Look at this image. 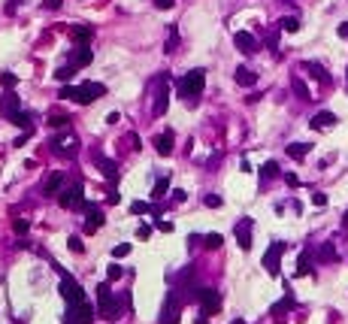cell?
I'll return each mask as SVG.
<instances>
[{"label":"cell","mask_w":348,"mask_h":324,"mask_svg":"<svg viewBox=\"0 0 348 324\" xmlns=\"http://www.w3.org/2000/svg\"><path fill=\"white\" fill-rule=\"evenodd\" d=\"M203 85H206V70H191L188 76H182L179 79V97L185 100V103H191L194 106L197 103V97H200V91H203Z\"/></svg>","instance_id":"1"},{"label":"cell","mask_w":348,"mask_h":324,"mask_svg":"<svg viewBox=\"0 0 348 324\" xmlns=\"http://www.w3.org/2000/svg\"><path fill=\"white\" fill-rule=\"evenodd\" d=\"M103 94H106V88H103L100 82H85V85H79V88H73V85H64V88H61V97H70V100L82 103V106L100 100Z\"/></svg>","instance_id":"2"},{"label":"cell","mask_w":348,"mask_h":324,"mask_svg":"<svg viewBox=\"0 0 348 324\" xmlns=\"http://www.w3.org/2000/svg\"><path fill=\"white\" fill-rule=\"evenodd\" d=\"M97 300H100V315H103L106 321H118V318H121V306H127V303H118V300H115V294L109 291L106 282L97 285Z\"/></svg>","instance_id":"3"},{"label":"cell","mask_w":348,"mask_h":324,"mask_svg":"<svg viewBox=\"0 0 348 324\" xmlns=\"http://www.w3.org/2000/svg\"><path fill=\"white\" fill-rule=\"evenodd\" d=\"M61 297L67 300V306H73V303H82V300H85L82 285L76 282L70 273H64V276H61Z\"/></svg>","instance_id":"4"},{"label":"cell","mask_w":348,"mask_h":324,"mask_svg":"<svg viewBox=\"0 0 348 324\" xmlns=\"http://www.w3.org/2000/svg\"><path fill=\"white\" fill-rule=\"evenodd\" d=\"M94 318V309H91V303H73V306H67V315H64V324H88Z\"/></svg>","instance_id":"5"},{"label":"cell","mask_w":348,"mask_h":324,"mask_svg":"<svg viewBox=\"0 0 348 324\" xmlns=\"http://www.w3.org/2000/svg\"><path fill=\"white\" fill-rule=\"evenodd\" d=\"M167 106H170V88H167V76H161L158 82H154V106H151V112L164 115Z\"/></svg>","instance_id":"6"},{"label":"cell","mask_w":348,"mask_h":324,"mask_svg":"<svg viewBox=\"0 0 348 324\" xmlns=\"http://www.w3.org/2000/svg\"><path fill=\"white\" fill-rule=\"evenodd\" d=\"M179 312H182V300H179V294H176V291H170V294H167V300H164L161 321H164V324H179Z\"/></svg>","instance_id":"7"},{"label":"cell","mask_w":348,"mask_h":324,"mask_svg":"<svg viewBox=\"0 0 348 324\" xmlns=\"http://www.w3.org/2000/svg\"><path fill=\"white\" fill-rule=\"evenodd\" d=\"M285 242H273V245H269L266 248V255H263V267H266V273L269 276H279V258L285 255Z\"/></svg>","instance_id":"8"},{"label":"cell","mask_w":348,"mask_h":324,"mask_svg":"<svg viewBox=\"0 0 348 324\" xmlns=\"http://www.w3.org/2000/svg\"><path fill=\"white\" fill-rule=\"evenodd\" d=\"M197 300H200V306H203V315H212V312L221 309V297H218V291H212V288H200V291H197Z\"/></svg>","instance_id":"9"},{"label":"cell","mask_w":348,"mask_h":324,"mask_svg":"<svg viewBox=\"0 0 348 324\" xmlns=\"http://www.w3.org/2000/svg\"><path fill=\"white\" fill-rule=\"evenodd\" d=\"M58 200H61L64 209H79V206H85V200H82V182H73L70 191H64Z\"/></svg>","instance_id":"10"},{"label":"cell","mask_w":348,"mask_h":324,"mask_svg":"<svg viewBox=\"0 0 348 324\" xmlns=\"http://www.w3.org/2000/svg\"><path fill=\"white\" fill-rule=\"evenodd\" d=\"M251 227H254V221H251V218H239V221H236V227H233L236 242H239V248H242V251H248V248H251Z\"/></svg>","instance_id":"11"},{"label":"cell","mask_w":348,"mask_h":324,"mask_svg":"<svg viewBox=\"0 0 348 324\" xmlns=\"http://www.w3.org/2000/svg\"><path fill=\"white\" fill-rule=\"evenodd\" d=\"M18 106H21V103H18V94H15V91H6V94H3V100H0V109H3V115H6V118H12V115H18V112H21Z\"/></svg>","instance_id":"12"},{"label":"cell","mask_w":348,"mask_h":324,"mask_svg":"<svg viewBox=\"0 0 348 324\" xmlns=\"http://www.w3.org/2000/svg\"><path fill=\"white\" fill-rule=\"evenodd\" d=\"M233 43H236V49H239L242 55L257 52V40L251 37V33H245V30H239V33H236V37H233Z\"/></svg>","instance_id":"13"},{"label":"cell","mask_w":348,"mask_h":324,"mask_svg":"<svg viewBox=\"0 0 348 324\" xmlns=\"http://www.w3.org/2000/svg\"><path fill=\"white\" fill-rule=\"evenodd\" d=\"M154 152L158 155H173V130H164L154 136Z\"/></svg>","instance_id":"14"},{"label":"cell","mask_w":348,"mask_h":324,"mask_svg":"<svg viewBox=\"0 0 348 324\" xmlns=\"http://www.w3.org/2000/svg\"><path fill=\"white\" fill-rule=\"evenodd\" d=\"M233 79H236V85H242V88H251V85L257 82V73H254V70H248V67H236Z\"/></svg>","instance_id":"15"},{"label":"cell","mask_w":348,"mask_h":324,"mask_svg":"<svg viewBox=\"0 0 348 324\" xmlns=\"http://www.w3.org/2000/svg\"><path fill=\"white\" fill-rule=\"evenodd\" d=\"M91 49L88 46H79V49H76L73 55H70V67H85V64H91Z\"/></svg>","instance_id":"16"},{"label":"cell","mask_w":348,"mask_h":324,"mask_svg":"<svg viewBox=\"0 0 348 324\" xmlns=\"http://www.w3.org/2000/svg\"><path fill=\"white\" fill-rule=\"evenodd\" d=\"M100 224H103V212H100L97 206H88V221H85V233H94V230H100Z\"/></svg>","instance_id":"17"},{"label":"cell","mask_w":348,"mask_h":324,"mask_svg":"<svg viewBox=\"0 0 348 324\" xmlns=\"http://www.w3.org/2000/svg\"><path fill=\"white\" fill-rule=\"evenodd\" d=\"M315 258H318L321 264H333V261L339 258V251H336V245H333V242H324V245L318 248V255H315Z\"/></svg>","instance_id":"18"},{"label":"cell","mask_w":348,"mask_h":324,"mask_svg":"<svg viewBox=\"0 0 348 324\" xmlns=\"http://www.w3.org/2000/svg\"><path fill=\"white\" fill-rule=\"evenodd\" d=\"M91 37H94V30L88 27V24H76L73 27V40L79 43V46H85V43H91Z\"/></svg>","instance_id":"19"},{"label":"cell","mask_w":348,"mask_h":324,"mask_svg":"<svg viewBox=\"0 0 348 324\" xmlns=\"http://www.w3.org/2000/svg\"><path fill=\"white\" fill-rule=\"evenodd\" d=\"M309 124H312V127H318V130H327V127H333L336 124V115L333 112H318L312 121H309Z\"/></svg>","instance_id":"20"},{"label":"cell","mask_w":348,"mask_h":324,"mask_svg":"<svg viewBox=\"0 0 348 324\" xmlns=\"http://www.w3.org/2000/svg\"><path fill=\"white\" fill-rule=\"evenodd\" d=\"M303 70H306V73H312V76H315L318 82H324V85L330 82V76L324 73V67H321V64H312V61H303Z\"/></svg>","instance_id":"21"},{"label":"cell","mask_w":348,"mask_h":324,"mask_svg":"<svg viewBox=\"0 0 348 324\" xmlns=\"http://www.w3.org/2000/svg\"><path fill=\"white\" fill-rule=\"evenodd\" d=\"M309 149H312L309 142H291V146H288V155H291L294 161H303V158L309 155Z\"/></svg>","instance_id":"22"},{"label":"cell","mask_w":348,"mask_h":324,"mask_svg":"<svg viewBox=\"0 0 348 324\" xmlns=\"http://www.w3.org/2000/svg\"><path fill=\"white\" fill-rule=\"evenodd\" d=\"M97 164H100V170H103L106 179H115V176H118V167H115V161H109V158H97Z\"/></svg>","instance_id":"23"},{"label":"cell","mask_w":348,"mask_h":324,"mask_svg":"<svg viewBox=\"0 0 348 324\" xmlns=\"http://www.w3.org/2000/svg\"><path fill=\"white\" fill-rule=\"evenodd\" d=\"M291 88H294V94H297L300 100H312V94H309V88H306V82H303V79H297V76H294V79H291Z\"/></svg>","instance_id":"24"},{"label":"cell","mask_w":348,"mask_h":324,"mask_svg":"<svg viewBox=\"0 0 348 324\" xmlns=\"http://www.w3.org/2000/svg\"><path fill=\"white\" fill-rule=\"evenodd\" d=\"M309 264H312V255H309V251H300V258H297V276H306L309 273Z\"/></svg>","instance_id":"25"},{"label":"cell","mask_w":348,"mask_h":324,"mask_svg":"<svg viewBox=\"0 0 348 324\" xmlns=\"http://www.w3.org/2000/svg\"><path fill=\"white\" fill-rule=\"evenodd\" d=\"M61 185H64V173H55L49 182H46V194H58V191H61Z\"/></svg>","instance_id":"26"},{"label":"cell","mask_w":348,"mask_h":324,"mask_svg":"<svg viewBox=\"0 0 348 324\" xmlns=\"http://www.w3.org/2000/svg\"><path fill=\"white\" fill-rule=\"evenodd\" d=\"M167 188H170V176H164V179H158V185H154V191H151V197H154V200H161V197L167 194Z\"/></svg>","instance_id":"27"},{"label":"cell","mask_w":348,"mask_h":324,"mask_svg":"<svg viewBox=\"0 0 348 324\" xmlns=\"http://www.w3.org/2000/svg\"><path fill=\"white\" fill-rule=\"evenodd\" d=\"M260 176H263V179H276V176H279V164H276V161H266V164L260 167Z\"/></svg>","instance_id":"28"},{"label":"cell","mask_w":348,"mask_h":324,"mask_svg":"<svg viewBox=\"0 0 348 324\" xmlns=\"http://www.w3.org/2000/svg\"><path fill=\"white\" fill-rule=\"evenodd\" d=\"M279 27H282V30H288V33H297V30H300V18L288 15V18H282V21H279Z\"/></svg>","instance_id":"29"},{"label":"cell","mask_w":348,"mask_h":324,"mask_svg":"<svg viewBox=\"0 0 348 324\" xmlns=\"http://www.w3.org/2000/svg\"><path fill=\"white\" fill-rule=\"evenodd\" d=\"M55 76H58V82H70V79L76 76V67H70V64H67V67H61V70H58Z\"/></svg>","instance_id":"30"},{"label":"cell","mask_w":348,"mask_h":324,"mask_svg":"<svg viewBox=\"0 0 348 324\" xmlns=\"http://www.w3.org/2000/svg\"><path fill=\"white\" fill-rule=\"evenodd\" d=\"M9 121H12V124H15V127H24V130H27V127H30V115H27V112H18V115H12V118H9Z\"/></svg>","instance_id":"31"},{"label":"cell","mask_w":348,"mask_h":324,"mask_svg":"<svg viewBox=\"0 0 348 324\" xmlns=\"http://www.w3.org/2000/svg\"><path fill=\"white\" fill-rule=\"evenodd\" d=\"M127 255H130V242H121L112 248V258H127Z\"/></svg>","instance_id":"32"},{"label":"cell","mask_w":348,"mask_h":324,"mask_svg":"<svg viewBox=\"0 0 348 324\" xmlns=\"http://www.w3.org/2000/svg\"><path fill=\"white\" fill-rule=\"evenodd\" d=\"M15 82H18V79H15V73H3V76H0V85H3L6 91H12V88H15Z\"/></svg>","instance_id":"33"},{"label":"cell","mask_w":348,"mask_h":324,"mask_svg":"<svg viewBox=\"0 0 348 324\" xmlns=\"http://www.w3.org/2000/svg\"><path fill=\"white\" fill-rule=\"evenodd\" d=\"M148 209H151V206H148V203H142V200H136V203H130V212H133V215H145Z\"/></svg>","instance_id":"34"},{"label":"cell","mask_w":348,"mask_h":324,"mask_svg":"<svg viewBox=\"0 0 348 324\" xmlns=\"http://www.w3.org/2000/svg\"><path fill=\"white\" fill-rule=\"evenodd\" d=\"M221 242H224L221 233H209V236H206V248H221Z\"/></svg>","instance_id":"35"},{"label":"cell","mask_w":348,"mask_h":324,"mask_svg":"<svg viewBox=\"0 0 348 324\" xmlns=\"http://www.w3.org/2000/svg\"><path fill=\"white\" fill-rule=\"evenodd\" d=\"M176 43H179V33H176V27H170V43L164 52H176Z\"/></svg>","instance_id":"36"},{"label":"cell","mask_w":348,"mask_h":324,"mask_svg":"<svg viewBox=\"0 0 348 324\" xmlns=\"http://www.w3.org/2000/svg\"><path fill=\"white\" fill-rule=\"evenodd\" d=\"M70 248L76 251V255H82V251H85V245H82V239H79V236H70Z\"/></svg>","instance_id":"37"},{"label":"cell","mask_w":348,"mask_h":324,"mask_svg":"<svg viewBox=\"0 0 348 324\" xmlns=\"http://www.w3.org/2000/svg\"><path fill=\"white\" fill-rule=\"evenodd\" d=\"M203 203H206V206H212V209H218V206H221V197H215V194H206V197H203Z\"/></svg>","instance_id":"38"},{"label":"cell","mask_w":348,"mask_h":324,"mask_svg":"<svg viewBox=\"0 0 348 324\" xmlns=\"http://www.w3.org/2000/svg\"><path fill=\"white\" fill-rule=\"evenodd\" d=\"M27 227H30V224H27L24 218H15V224H12V230H15V233H27Z\"/></svg>","instance_id":"39"},{"label":"cell","mask_w":348,"mask_h":324,"mask_svg":"<svg viewBox=\"0 0 348 324\" xmlns=\"http://www.w3.org/2000/svg\"><path fill=\"white\" fill-rule=\"evenodd\" d=\"M67 121H70V118H64V115H52V121H49V124H52V127H64Z\"/></svg>","instance_id":"40"},{"label":"cell","mask_w":348,"mask_h":324,"mask_svg":"<svg viewBox=\"0 0 348 324\" xmlns=\"http://www.w3.org/2000/svg\"><path fill=\"white\" fill-rule=\"evenodd\" d=\"M312 203H315V206H324V203H327V194L315 191V194H312Z\"/></svg>","instance_id":"41"},{"label":"cell","mask_w":348,"mask_h":324,"mask_svg":"<svg viewBox=\"0 0 348 324\" xmlns=\"http://www.w3.org/2000/svg\"><path fill=\"white\" fill-rule=\"evenodd\" d=\"M121 273H124V270H121L118 264H112V267H109V279H121Z\"/></svg>","instance_id":"42"},{"label":"cell","mask_w":348,"mask_h":324,"mask_svg":"<svg viewBox=\"0 0 348 324\" xmlns=\"http://www.w3.org/2000/svg\"><path fill=\"white\" fill-rule=\"evenodd\" d=\"M154 227H158V230H164V233H170V230H173V224H170V221H161V218L154 221Z\"/></svg>","instance_id":"43"},{"label":"cell","mask_w":348,"mask_h":324,"mask_svg":"<svg viewBox=\"0 0 348 324\" xmlns=\"http://www.w3.org/2000/svg\"><path fill=\"white\" fill-rule=\"evenodd\" d=\"M61 3H64V0H43L46 9H61Z\"/></svg>","instance_id":"44"},{"label":"cell","mask_w":348,"mask_h":324,"mask_svg":"<svg viewBox=\"0 0 348 324\" xmlns=\"http://www.w3.org/2000/svg\"><path fill=\"white\" fill-rule=\"evenodd\" d=\"M136 233H139V239H148V236H151V227H148V224H139Z\"/></svg>","instance_id":"45"},{"label":"cell","mask_w":348,"mask_h":324,"mask_svg":"<svg viewBox=\"0 0 348 324\" xmlns=\"http://www.w3.org/2000/svg\"><path fill=\"white\" fill-rule=\"evenodd\" d=\"M176 3V0H154V6H158V9H170Z\"/></svg>","instance_id":"46"},{"label":"cell","mask_w":348,"mask_h":324,"mask_svg":"<svg viewBox=\"0 0 348 324\" xmlns=\"http://www.w3.org/2000/svg\"><path fill=\"white\" fill-rule=\"evenodd\" d=\"M185 197H188V191H182V188H176V191H173V200H176V203H182Z\"/></svg>","instance_id":"47"},{"label":"cell","mask_w":348,"mask_h":324,"mask_svg":"<svg viewBox=\"0 0 348 324\" xmlns=\"http://www.w3.org/2000/svg\"><path fill=\"white\" fill-rule=\"evenodd\" d=\"M339 37H345V40H348V21H345V24H339Z\"/></svg>","instance_id":"48"},{"label":"cell","mask_w":348,"mask_h":324,"mask_svg":"<svg viewBox=\"0 0 348 324\" xmlns=\"http://www.w3.org/2000/svg\"><path fill=\"white\" fill-rule=\"evenodd\" d=\"M342 227H345V230H348V212H345V215H342Z\"/></svg>","instance_id":"49"},{"label":"cell","mask_w":348,"mask_h":324,"mask_svg":"<svg viewBox=\"0 0 348 324\" xmlns=\"http://www.w3.org/2000/svg\"><path fill=\"white\" fill-rule=\"evenodd\" d=\"M230 324H245V321H242V318H236V321H230Z\"/></svg>","instance_id":"50"}]
</instances>
